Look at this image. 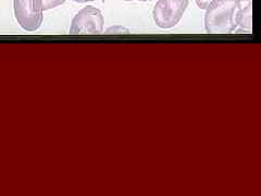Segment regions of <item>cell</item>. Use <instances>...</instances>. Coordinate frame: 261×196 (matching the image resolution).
Listing matches in <instances>:
<instances>
[{
    "label": "cell",
    "mask_w": 261,
    "mask_h": 196,
    "mask_svg": "<svg viewBox=\"0 0 261 196\" xmlns=\"http://www.w3.org/2000/svg\"><path fill=\"white\" fill-rule=\"evenodd\" d=\"M75 3H80V4H84V3H88V2H95V0H73Z\"/></svg>",
    "instance_id": "obj_9"
},
{
    "label": "cell",
    "mask_w": 261,
    "mask_h": 196,
    "mask_svg": "<svg viewBox=\"0 0 261 196\" xmlns=\"http://www.w3.org/2000/svg\"><path fill=\"white\" fill-rule=\"evenodd\" d=\"M105 19L102 12L96 7L87 6L80 10L73 18L70 34L86 35V34H101L103 32Z\"/></svg>",
    "instance_id": "obj_3"
},
{
    "label": "cell",
    "mask_w": 261,
    "mask_h": 196,
    "mask_svg": "<svg viewBox=\"0 0 261 196\" xmlns=\"http://www.w3.org/2000/svg\"><path fill=\"white\" fill-rule=\"evenodd\" d=\"M15 19L28 32H35L42 26L44 15L40 0H13Z\"/></svg>",
    "instance_id": "obj_4"
},
{
    "label": "cell",
    "mask_w": 261,
    "mask_h": 196,
    "mask_svg": "<svg viewBox=\"0 0 261 196\" xmlns=\"http://www.w3.org/2000/svg\"><path fill=\"white\" fill-rule=\"evenodd\" d=\"M128 33L129 31L125 28H122V27H114V28H110L107 30V33L108 34H110V33H113V34H120V33Z\"/></svg>",
    "instance_id": "obj_7"
},
{
    "label": "cell",
    "mask_w": 261,
    "mask_h": 196,
    "mask_svg": "<svg viewBox=\"0 0 261 196\" xmlns=\"http://www.w3.org/2000/svg\"><path fill=\"white\" fill-rule=\"evenodd\" d=\"M189 0H159L153 8V21L160 29H172L181 21Z\"/></svg>",
    "instance_id": "obj_2"
},
{
    "label": "cell",
    "mask_w": 261,
    "mask_h": 196,
    "mask_svg": "<svg viewBox=\"0 0 261 196\" xmlns=\"http://www.w3.org/2000/svg\"><path fill=\"white\" fill-rule=\"evenodd\" d=\"M141 2H151V0H141Z\"/></svg>",
    "instance_id": "obj_10"
},
{
    "label": "cell",
    "mask_w": 261,
    "mask_h": 196,
    "mask_svg": "<svg viewBox=\"0 0 261 196\" xmlns=\"http://www.w3.org/2000/svg\"><path fill=\"white\" fill-rule=\"evenodd\" d=\"M42 2V7L43 10H50L54 9V8H57L64 4L65 0H40Z\"/></svg>",
    "instance_id": "obj_6"
},
{
    "label": "cell",
    "mask_w": 261,
    "mask_h": 196,
    "mask_svg": "<svg viewBox=\"0 0 261 196\" xmlns=\"http://www.w3.org/2000/svg\"><path fill=\"white\" fill-rule=\"evenodd\" d=\"M210 3L211 0H196V4H197L198 8H200V9H206Z\"/></svg>",
    "instance_id": "obj_8"
},
{
    "label": "cell",
    "mask_w": 261,
    "mask_h": 196,
    "mask_svg": "<svg viewBox=\"0 0 261 196\" xmlns=\"http://www.w3.org/2000/svg\"><path fill=\"white\" fill-rule=\"evenodd\" d=\"M124 2H133V0H124Z\"/></svg>",
    "instance_id": "obj_11"
},
{
    "label": "cell",
    "mask_w": 261,
    "mask_h": 196,
    "mask_svg": "<svg viewBox=\"0 0 261 196\" xmlns=\"http://www.w3.org/2000/svg\"><path fill=\"white\" fill-rule=\"evenodd\" d=\"M251 21H252V12H251V4H249L246 8L242 9L241 12V19L239 26L244 29H250L251 28Z\"/></svg>",
    "instance_id": "obj_5"
},
{
    "label": "cell",
    "mask_w": 261,
    "mask_h": 196,
    "mask_svg": "<svg viewBox=\"0 0 261 196\" xmlns=\"http://www.w3.org/2000/svg\"><path fill=\"white\" fill-rule=\"evenodd\" d=\"M206 9V31L223 34L238 28L243 8L241 0H211Z\"/></svg>",
    "instance_id": "obj_1"
}]
</instances>
